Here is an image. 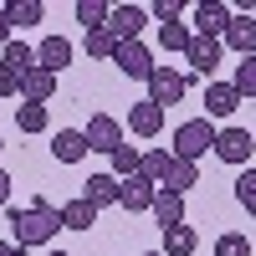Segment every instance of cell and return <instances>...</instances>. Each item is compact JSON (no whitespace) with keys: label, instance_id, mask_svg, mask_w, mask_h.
<instances>
[{"label":"cell","instance_id":"cell-40","mask_svg":"<svg viewBox=\"0 0 256 256\" xmlns=\"http://www.w3.org/2000/svg\"><path fill=\"white\" fill-rule=\"evenodd\" d=\"M0 148H6V144H0Z\"/></svg>","mask_w":256,"mask_h":256},{"label":"cell","instance_id":"cell-25","mask_svg":"<svg viewBox=\"0 0 256 256\" xmlns=\"http://www.w3.org/2000/svg\"><path fill=\"white\" fill-rule=\"evenodd\" d=\"M108 0H77V20H82V31H102L108 26Z\"/></svg>","mask_w":256,"mask_h":256},{"label":"cell","instance_id":"cell-14","mask_svg":"<svg viewBox=\"0 0 256 256\" xmlns=\"http://www.w3.org/2000/svg\"><path fill=\"white\" fill-rule=\"evenodd\" d=\"M236 108H241V92L230 82H210L205 88V118H230Z\"/></svg>","mask_w":256,"mask_h":256},{"label":"cell","instance_id":"cell-24","mask_svg":"<svg viewBox=\"0 0 256 256\" xmlns=\"http://www.w3.org/2000/svg\"><path fill=\"white\" fill-rule=\"evenodd\" d=\"M195 184H200V169H195V164H184V159H174V164H169V180H164V190H169V195H190Z\"/></svg>","mask_w":256,"mask_h":256},{"label":"cell","instance_id":"cell-4","mask_svg":"<svg viewBox=\"0 0 256 256\" xmlns=\"http://www.w3.org/2000/svg\"><path fill=\"white\" fill-rule=\"evenodd\" d=\"M220 164H236V169H246L251 164V154H256V138L246 134V128H216V148H210Z\"/></svg>","mask_w":256,"mask_h":256},{"label":"cell","instance_id":"cell-11","mask_svg":"<svg viewBox=\"0 0 256 256\" xmlns=\"http://www.w3.org/2000/svg\"><path fill=\"white\" fill-rule=\"evenodd\" d=\"M220 52H226V46H220L216 36H190V46H184V56H190V67H195L200 77H210V72L220 67Z\"/></svg>","mask_w":256,"mask_h":256},{"label":"cell","instance_id":"cell-29","mask_svg":"<svg viewBox=\"0 0 256 256\" xmlns=\"http://www.w3.org/2000/svg\"><path fill=\"white\" fill-rule=\"evenodd\" d=\"M113 46H118V41L108 36V26H102V31H88V36H82V52H88V56H98V62H113Z\"/></svg>","mask_w":256,"mask_h":256},{"label":"cell","instance_id":"cell-28","mask_svg":"<svg viewBox=\"0 0 256 256\" xmlns=\"http://www.w3.org/2000/svg\"><path fill=\"white\" fill-rule=\"evenodd\" d=\"M16 128L20 134H41V128H46V108H41V102H20L16 108Z\"/></svg>","mask_w":256,"mask_h":256},{"label":"cell","instance_id":"cell-6","mask_svg":"<svg viewBox=\"0 0 256 256\" xmlns=\"http://www.w3.org/2000/svg\"><path fill=\"white\" fill-rule=\"evenodd\" d=\"M82 138H88V154H113V148H123V128L108 113H92L88 128H82Z\"/></svg>","mask_w":256,"mask_h":256},{"label":"cell","instance_id":"cell-13","mask_svg":"<svg viewBox=\"0 0 256 256\" xmlns=\"http://www.w3.org/2000/svg\"><path fill=\"white\" fill-rule=\"evenodd\" d=\"M220 46L241 52V56H256V16H230V26L220 36Z\"/></svg>","mask_w":256,"mask_h":256},{"label":"cell","instance_id":"cell-32","mask_svg":"<svg viewBox=\"0 0 256 256\" xmlns=\"http://www.w3.org/2000/svg\"><path fill=\"white\" fill-rule=\"evenodd\" d=\"M216 256H251V241L241 236V230H226V236L216 241Z\"/></svg>","mask_w":256,"mask_h":256},{"label":"cell","instance_id":"cell-31","mask_svg":"<svg viewBox=\"0 0 256 256\" xmlns=\"http://www.w3.org/2000/svg\"><path fill=\"white\" fill-rule=\"evenodd\" d=\"M190 36H195V31H190L184 20H174V26H159V46H164V52H184Z\"/></svg>","mask_w":256,"mask_h":256},{"label":"cell","instance_id":"cell-15","mask_svg":"<svg viewBox=\"0 0 256 256\" xmlns=\"http://www.w3.org/2000/svg\"><path fill=\"white\" fill-rule=\"evenodd\" d=\"M52 159L56 164H82L88 159V138H82L77 128H62V134L52 138Z\"/></svg>","mask_w":256,"mask_h":256},{"label":"cell","instance_id":"cell-36","mask_svg":"<svg viewBox=\"0 0 256 256\" xmlns=\"http://www.w3.org/2000/svg\"><path fill=\"white\" fill-rule=\"evenodd\" d=\"M6 200H10V174L0 169V205H6Z\"/></svg>","mask_w":256,"mask_h":256},{"label":"cell","instance_id":"cell-27","mask_svg":"<svg viewBox=\"0 0 256 256\" xmlns=\"http://www.w3.org/2000/svg\"><path fill=\"white\" fill-rule=\"evenodd\" d=\"M230 88L241 92V102L256 98V56H241V62H236V77H230Z\"/></svg>","mask_w":256,"mask_h":256},{"label":"cell","instance_id":"cell-19","mask_svg":"<svg viewBox=\"0 0 256 256\" xmlns=\"http://www.w3.org/2000/svg\"><path fill=\"white\" fill-rule=\"evenodd\" d=\"M6 20H10V31L41 26V20H46V6H41V0H10V6H6Z\"/></svg>","mask_w":256,"mask_h":256},{"label":"cell","instance_id":"cell-3","mask_svg":"<svg viewBox=\"0 0 256 256\" xmlns=\"http://www.w3.org/2000/svg\"><path fill=\"white\" fill-rule=\"evenodd\" d=\"M113 67L123 77H134V82H148L159 62H154V52H148L144 41H118V46H113Z\"/></svg>","mask_w":256,"mask_h":256},{"label":"cell","instance_id":"cell-8","mask_svg":"<svg viewBox=\"0 0 256 256\" xmlns=\"http://www.w3.org/2000/svg\"><path fill=\"white\" fill-rule=\"evenodd\" d=\"M154 195H159V190L148 184L144 174H134V180H118V205L128 210V216H148V210H154Z\"/></svg>","mask_w":256,"mask_h":256},{"label":"cell","instance_id":"cell-22","mask_svg":"<svg viewBox=\"0 0 256 256\" xmlns=\"http://www.w3.org/2000/svg\"><path fill=\"white\" fill-rule=\"evenodd\" d=\"M82 200H88L92 210L118 205V180H113V174H92V180H88V190H82Z\"/></svg>","mask_w":256,"mask_h":256},{"label":"cell","instance_id":"cell-26","mask_svg":"<svg viewBox=\"0 0 256 256\" xmlns=\"http://www.w3.org/2000/svg\"><path fill=\"white\" fill-rule=\"evenodd\" d=\"M108 159H113V180H134V174H138V159H144V154H138L134 144H123V148H113Z\"/></svg>","mask_w":256,"mask_h":256},{"label":"cell","instance_id":"cell-33","mask_svg":"<svg viewBox=\"0 0 256 256\" xmlns=\"http://www.w3.org/2000/svg\"><path fill=\"white\" fill-rule=\"evenodd\" d=\"M148 16H154V20H159V26H174V20L184 16V6H180V0H159V6H154V10H148Z\"/></svg>","mask_w":256,"mask_h":256},{"label":"cell","instance_id":"cell-20","mask_svg":"<svg viewBox=\"0 0 256 256\" xmlns=\"http://www.w3.org/2000/svg\"><path fill=\"white\" fill-rule=\"evenodd\" d=\"M169 164H174V154L169 148H148V154L138 159V174L154 184V190H164V180H169Z\"/></svg>","mask_w":256,"mask_h":256},{"label":"cell","instance_id":"cell-30","mask_svg":"<svg viewBox=\"0 0 256 256\" xmlns=\"http://www.w3.org/2000/svg\"><path fill=\"white\" fill-rule=\"evenodd\" d=\"M236 200L246 205V216L256 220V169H251V164H246L241 174H236Z\"/></svg>","mask_w":256,"mask_h":256},{"label":"cell","instance_id":"cell-9","mask_svg":"<svg viewBox=\"0 0 256 256\" xmlns=\"http://www.w3.org/2000/svg\"><path fill=\"white\" fill-rule=\"evenodd\" d=\"M190 16H195V36H216V41H220L236 10H230V6H220V0H200V6L190 10Z\"/></svg>","mask_w":256,"mask_h":256},{"label":"cell","instance_id":"cell-7","mask_svg":"<svg viewBox=\"0 0 256 256\" xmlns=\"http://www.w3.org/2000/svg\"><path fill=\"white\" fill-rule=\"evenodd\" d=\"M144 26H148V10L144 6H113L108 10V36L113 41H138Z\"/></svg>","mask_w":256,"mask_h":256},{"label":"cell","instance_id":"cell-5","mask_svg":"<svg viewBox=\"0 0 256 256\" xmlns=\"http://www.w3.org/2000/svg\"><path fill=\"white\" fill-rule=\"evenodd\" d=\"M190 92V77L174 72V67H154V77H148V102L154 108H174V102H184Z\"/></svg>","mask_w":256,"mask_h":256},{"label":"cell","instance_id":"cell-12","mask_svg":"<svg viewBox=\"0 0 256 256\" xmlns=\"http://www.w3.org/2000/svg\"><path fill=\"white\" fill-rule=\"evenodd\" d=\"M128 134H138V138H159L164 134V108H154V102H134L128 108Z\"/></svg>","mask_w":256,"mask_h":256},{"label":"cell","instance_id":"cell-34","mask_svg":"<svg viewBox=\"0 0 256 256\" xmlns=\"http://www.w3.org/2000/svg\"><path fill=\"white\" fill-rule=\"evenodd\" d=\"M0 98H20V77H10V72H0Z\"/></svg>","mask_w":256,"mask_h":256},{"label":"cell","instance_id":"cell-39","mask_svg":"<svg viewBox=\"0 0 256 256\" xmlns=\"http://www.w3.org/2000/svg\"><path fill=\"white\" fill-rule=\"evenodd\" d=\"M144 256H164V251H144Z\"/></svg>","mask_w":256,"mask_h":256},{"label":"cell","instance_id":"cell-10","mask_svg":"<svg viewBox=\"0 0 256 256\" xmlns=\"http://www.w3.org/2000/svg\"><path fill=\"white\" fill-rule=\"evenodd\" d=\"M36 67L41 72H62V67H72V41L67 36H41V46H36Z\"/></svg>","mask_w":256,"mask_h":256},{"label":"cell","instance_id":"cell-23","mask_svg":"<svg viewBox=\"0 0 256 256\" xmlns=\"http://www.w3.org/2000/svg\"><path fill=\"white\" fill-rule=\"evenodd\" d=\"M200 236H195V226H169L164 230V256H195Z\"/></svg>","mask_w":256,"mask_h":256},{"label":"cell","instance_id":"cell-18","mask_svg":"<svg viewBox=\"0 0 256 256\" xmlns=\"http://www.w3.org/2000/svg\"><path fill=\"white\" fill-rule=\"evenodd\" d=\"M36 67V46H26V41H10L6 52H0V72H10V77H26Z\"/></svg>","mask_w":256,"mask_h":256},{"label":"cell","instance_id":"cell-17","mask_svg":"<svg viewBox=\"0 0 256 256\" xmlns=\"http://www.w3.org/2000/svg\"><path fill=\"white\" fill-rule=\"evenodd\" d=\"M52 92H56V77H52V72L31 67L26 77H20V98H26V102H41V108H46V102H52Z\"/></svg>","mask_w":256,"mask_h":256},{"label":"cell","instance_id":"cell-37","mask_svg":"<svg viewBox=\"0 0 256 256\" xmlns=\"http://www.w3.org/2000/svg\"><path fill=\"white\" fill-rule=\"evenodd\" d=\"M0 256H20V246L16 241H0Z\"/></svg>","mask_w":256,"mask_h":256},{"label":"cell","instance_id":"cell-35","mask_svg":"<svg viewBox=\"0 0 256 256\" xmlns=\"http://www.w3.org/2000/svg\"><path fill=\"white\" fill-rule=\"evenodd\" d=\"M10 41H16V31H10V20H6V6H0V52H6Z\"/></svg>","mask_w":256,"mask_h":256},{"label":"cell","instance_id":"cell-1","mask_svg":"<svg viewBox=\"0 0 256 256\" xmlns=\"http://www.w3.org/2000/svg\"><path fill=\"white\" fill-rule=\"evenodd\" d=\"M10 226H16V246H46L56 230H62V210L46 205V200H36L31 210H16Z\"/></svg>","mask_w":256,"mask_h":256},{"label":"cell","instance_id":"cell-16","mask_svg":"<svg viewBox=\"0 0 256 256\" xmlns=\"http://www.w3.org/2000/svg\"><path fill=\"white\" fill-rule=\"evenodd\" d=\"M148 216H154V226H159V230L184 226V195H169V190H159V195H154V210H148Z\"/></svg>","mask_w":256,"mask_h":256},{"label":"cell","instance_id":"cell-2","mask_svg":"<svg viewBox=\"0 0 256 256\" xmlns=\"http://www.w3.org/2000/svg\"><path fill=\"white\" fill-rule=\"evenodd\" d=\"M210 148H216V123L210 118H190V123L174 128V148H169V154L184 159V164H195L200 154H210Z\"/></svg>","mask_w":256,"mask_h":256},{"label":"cell","instance_id":"cell-21","mask_svg":"<svg viewBox=\"0 0 256 256\" xmlns=\"http://www.w3.org/2000/svg\"><path fill=\"white\" fill-rule=\"evenodd\" d=\"M56 210H62V230H92V226H98V210L82 200V195L67 200V205H56Z\"/></svg>","mask_w":256,"mask_h":256},{"label":"cell","instance_id":"cell-38","mask_svg":"<svg viewBox=\"0 0 256 256\" xmlns=\"http://www.w3.org/2000/svg\"><path fill=\"white\" fill-rule=\"evenodd\" d=\"M46 256H67V251H46Z\"/></svg>","mask_w":256,"mask_h":256}]
</instances>
